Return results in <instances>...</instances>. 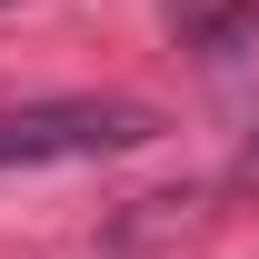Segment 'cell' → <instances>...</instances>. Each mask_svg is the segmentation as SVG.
<instances>
[{
  "label": "cell",
  "instance_id": "obj_1",
  "mask_svg": "<svg viewBox=\"0 0 259 259\" xmlns=\"http://www.w3.org/2000/svg\"><path fill=\"white\" fill-rule=\"evenodd\" d=\"M160 140V110L120 90H70V100H20L0 110V180L10 169H70V160H120V150H150Z\"/></svg>",
  "mask_w": 259,
  "mask_h": 259
},
{
  "label": "cell",
  "instance_id": "obj_2",
  "mask_svg": "<svg viewBox=\"0 0 259 259\" xmlns=\"http://www.w3.org/2000/svg\"><path fill=\"white\" fill-rule=\"evenodd\" d=\"M0 10H10V0H0Z\"/></svg>",
  "mask_w": 259,
  "mask_h": 259
}]
</instances>
